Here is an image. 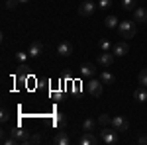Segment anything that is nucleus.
Segmentation results:
<instances>
[{"instance_id":"f257e3e1","label":"nucleus","mask_w":147,"mask_h":145,"mask_svg":"<svg viewBox=\"0 0 147 145\" xmlns=\"http://www.w3.org/2000/svg\"><path fill=\"white\" fill-rule=\"evenodd\" d=\"M100 141H104L106 145H116L120 141V135L114 127H104L100 132Z\"/></svg>"},{"instance_id":"f03ea898","label":"nucleus","mask_w":147,"mask_h":145,"mask_svg":"<svg viewBox=\"0 0 147 145\" xmlns=\"http://www.w3.org/2000/svg\"><path fill=\"white\" fill-rule=\"evenodd\" d=\"M118 32H120V35H122V37L131 39V37L136 35V24L129 22V20H122V22H120V26H118Z\"/></svg>"},{"instance_id":"7ed1b4c3","label":"nucleus","mask_w":147,"mask_h":145,"mask_svg":"<svg viewBox=\"0 0 147 145\" xmlns=\"http://www.w3.org/2000/svg\"><path fill=\"white\" fill-rule=\"evenodd\" d=\"M110 127H114L118 134H124V132L129 129V122L125 120L124 116H114V118H112V125H110Z\"/></svg>"},{"instance_id":"20e7f679","label":"nucleus","mask_w":147,"mask_h":145,"mask_svg":"<svg viewBox=\"0 0 147 145\" xmlns=\"http://www.w3.org/2000/svg\"><path fill=\"white\" fill-rule=\"evenodd\" d=\"M10 134H12V137H14L18 143H24V145L30 143V137H32V135H30V132H26L24 127H14Z\"/></svg>"},{"instance_id":"39448f33","label":"nucleus","mask_w":147,"mask_h":145,"mask_svg":"<svg viewBox=\"0 0 147 145\" xmlns=\"http://www.w3.org/2000/svg\"><path fill=\"white\" fill-rule=\"evenodd\" d=\"M98 8V4H94L92 0H84L82 4L79 6V14L82 16V18H88V16H92L94 14V10Z\"/></svg>"},{"instance_id":"423d86ee","label":"nucleus","mask_w":147,"mask_h":145,"mask_svg":"<svg viewBox=\"0 0 147 145\" xmlns=\"http://www.w3.org/2000/svg\"><path fill=\"white\" fill-rule=\"evenodd\" d=\"M102 88H104V82H102L100 78H90V82H88V92H90L92 96H102Z\"/></svg>"},{"instance_id":"0eeeda50","label":"nucleus","mask_w":147,"mask_h":145,"mask_svg":"<svg viewBox=\"0 0 147 145\" xmlns=\"http://www.w3.org/2000/svg\"><path fill=\"white\" fill-rule=\"evenodd\" d=\"M114 53L112 51H102L100 55H98V65H100V67H110V65H112L114 63Z\"/></svg>"},{"instance_id":"6e6552de","label":"nucleus","mask_w":147,"mask_h":145,"mask_svg":"<svg viewBox=\"0 0 147 145\" xmlns=\"http://www.w3.org/2000/svg\"><path fill=\"white\" fill-rule=\"evenodd\" d=\"M127 51H129V45L125 43V41H118V43H114V47H112V53H114L116 57L127 55Z\"/></svg>"},{"instance_id":"1a4fd4ad","label":"nucleus","mask_w":147,"mask_h":145,"mask_svg":"<svg viewBox=\"0 0 147 145\" xmlns=\"http://www.w3.org/2000/svg\"><path fill=\"white\" fill-rule=\"evenodd\" d=\"M98 141H100V139H98V137H94L92 132H82V135L79 137V143L80 145H96Z\"/></svg>"},{"instance_id":"9d476101","label":"nucleus","mask_w":147,"mask_h":145,"mask_svg":"<svg viewBox=\"0 0 147 145\" xmlns=\"http://www.w3.org/2000/svg\"><path fill=\"white\" fill-rule=\"evenodd\" d=\"M134 22H137V24H147V8L137 6L136 10H134Z\"/></svg>"},{"instance_id":"9b49d317","label":"nucleus","mask_w":147,"mask_h":145,"mask_svg":"<svg viewBox=\"0 0 147 145\" xmlns=\"http://www.w3.org/2000/svg\"><path fill=\"white\" fill-rule=\"evenodd\" d=\"M94 75H96V67H94L92 63H82V65H80V77L92 78Z\"/></svg>"},{"instance_id":"f8f14e48","label":"nucleus","mask_w":147,"mask_h":145,"mask_svg":"<svg viewBox=\"0 0 147 145\" xmlns=\"http://www.w3.org/2000/svg\"><path fill=\"white\" fill-rule=\"evenodd\" d=\"M57 53H59L61 57H69L71 53H73V43H69V41H59Z\"/></svg>"},{"instance_id":"ddd939ff","label":"nucleus","mask_w":147,"mask_h":145,"mask_svg":"<svg viewBox=\"0 0 147 145\" xmlns=\"http://www.w3.org/2000/svg\"><path fill=\"white\" fill-rule=\"evenodd\" d=\"M53 143H57V145H69V143H71V135H69L65 129H59V134L53 137Z\"/></svg>"},{"instance_id":"4468645a","label":"nucleus","mask_w":147,"mask_h":145,"mask_svg":"<svg viewBox=\"0 0 147 145\" xmlns=\"http://www.w3.org/2000/svg\"><path fill=\"white\" fill-rule=\"evenodd\" d=\"M30 57H39L41 53H43V43L41 41H34V43L30 45Z\"/></svg>"},{"instance_id":"2eb2a0df","label":"nucleus","mask_w":147,"mask_h":145,"mask_svg":"<svg viewBox=\"0 0 147 145\" xmlns=\"http://www.w3.org/2000/svg\"><path fill=\"white\" fill-rule=\"evenodd\" d=\"M104 26H106L108 30H114V28H118V26H120V20H118L116 16H106V20H104Z\"/></svg>"},{"instance_id":"dca6fc26","label":"nucleus","mask_w":147,"mask_h":145,"mask_svg":"<svg viewBox=\"0 0 147 145\" xmlns=\"http://www.w3.org/2000/svg\"><path fill=\"white\" fill-rule=\"evenodd\" d=\"M100 80L106 84V86H108V84H114V82H116V77H114L110 71H104V73L100 75Z\"/></svg>"},{"instance_id":"f3484780","label":"nucleus","mask_w":147,"mask_h":145,"mask_svg":"<svg viewBox=\"0 0 147 145\" xmlns=\"http://www.w3.org/2000/svg\"><path fill=\"white\" fill-rule=\"evenodd\" d=\"M134 98H136L137 102H147V88H137L136 92H134Z\"/></svg>"},{"instance_id":"a211bd4d","label":"nucleus","mask_w":147,"mask_h":145,"mask_svg":"<svg viewBox=\"0 0 147 145\" xmlns=\"http://www.w3.org/2000/svg\"><path fill=\"white\" fill-rule=\"evenodd\" d=\"M137 82H139V86L147 88V69H141V71H139V75H137Z\"/></svg>"},{"instance_id":"6ab92c4d","label":"nucleus","mask_w":147,"mask_h":145,"mask_svg":"<svg viewBox=\"0 0 147 145\" xmlns=\"http://www.w3.org/2000/svg\"><path fill=\"white\" fill-rule=\"evenodd\" d=\"M98 123H100L102 127H110L112 125V118L108 114H102V116H98Z\"/></svg>"},{"instance_id":"aec40b11","label":"nucleus","mask_w":147,"mask_h":145,"mask_svg":"<svg viewBox=\"0 0 147 145\" xmlns=\"http://www.w3.org/2000/svg\"><path fill=\"white\" fill-rule=\"evenodd\" d=\"M94 127H96V122L90 120V118H86L82 122V132H94Z\"/></svg>"},{"instance_id":"412c9836","label":"nucleus","mask_w":147,"mask_h":145,"mask_svg":"<svg viewBox=\"0 0 147 145\" xmlns=\"http://www.w3.org/2000/svg\"><path fill=\"white\" fill-rule=\"evenodd\" d=\"M98 47H100L102 51H112L114 43L110 41V39H100V43H98Z\"/></svg>"},{"instance_id":"4be33fe9","label":"nucleus","mask_w":147,"mask_h":145,"mask_svg":"<svg viewBox=\"0 0 147 145\" xmlns=\"http://www.w3.org/2000/svg\"><path fill=\"white\" fill-rule=\"evenodd\" d=\"M137 0H122V8L124 10H136Z\"/></svg>"},{"instance_id":"5701e85b","label":"nucleus","mask_w":147,"mask_h":145,"mask_svg":"<svg viewBox=\"0 0 147 145\" xmlns=\"http://www.w3.org/2000/svg\"><path fill=\"white\" fill-rule=\"evenodd\" d=\"M55 125L59 127V129H65V125H67V118L63 116V114H59L55 118Z\"/></svg>"},{"instance_id":"b1692460","label":"nucleus","mask_w":147,"mask_h":145,"mask_svg":"<svg viewBox=\"0 0 147 145\" xmlns=\"http://www.w3.org/2000/svg\"><path fill=\"white\" fill-rule=\"evenodd\" d=\"M112 6V0H98V8L100 10H108Z\"/></svg>"},{"instance_id":"393cba45","label":"nucleus","mask_w":147,"mask_h":145,"mask_svg":"<svg viewBox=\"0 0 147 145\" xmlns=\"http://www.w3.org/2000/svg\"><path fill=\"white\" fill-rule=\"evenodd\" d=\"M28 57H30V53H26V51H18V53H16V59H18L20 63H26Z\"/></svg>"},{"instance_id":"a878e982","label":"nucleus","mask_w":147,"mask_h":145,"mask_svg":"<svg viewBox=\"0 0 147 145\" xmlns=\"http://www.w3.org/2000/svg\"><path fill=\"white\" fill-rule=\"evenodd\" d=\"M37 143H41V135L34 134L32 137H30V143H28V145H37Z\"/></svg>"},{"instance_id":"bb28decb","label":"nucleus","mask_w":147,"mask_h":145,"mask_svg":"<svg viewBox=\"0 0 147 145\" xmlns=\"http://www.w3.org/2000/svg\"><path fill=\"white\" fill-rule=\"evenodd\" d=\"M18 4H20V0H6V8L8 10H14Z\"/></svg>"},{"instance_id":"cd10ccee","label":"nucleus","mask_w":147,"mask_h":145,"mask_svg":"<svg viewBox=\"0 0 147 145\" xmlns=\"http://www.w3.org/2000/svg\"><path fill=\"white\" fill-rule=\"evenodd\" d=\"M8 118H10V116H8V110L4 108V110H2V116H0V120H2V122H8Z\"/></svg>"},{"instance_id":"c85d7f7f","label":"nucleus","mask_w":147,"mask_h":145,"mask_svg":"<svg viewBox=\"0 0 147 145\" xmlns=\"http://www.w3.org/2000/svg\"><path fill=\"white\" fill-rule=\"evenodd\" d=\"M137 143L147 145V135H139V137H137Z\"/></svg>"},{"instance_id":"c756f323","label":"nucleus","mask_w":147,"mask_h":145,"mask_svg":"<svg viewBox=\"0 0 147 145\" xmlns=\"http://www.w3.org/2000/svg\"><path fill=\"white\" fill-rule=\"evenodd\" d=\"M28 2H30V0H20V4H28Z\"/></svg>"}]
</instances>
